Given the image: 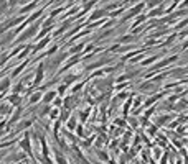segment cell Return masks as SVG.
I'll use <instances>...</instances> for the list:
<instances>
[{
	"label": "cell",
	"instance_id": "1",
	"mask_svg": "<svg viewBox=\"0 0 188 164\" xmlns=\"http://www.w3.org/2000/svg\"><path fill=\"white\" fill-rule=\"evenodd\" d=\"M20 148L23 149V151L26 153V154H31V144H30V139H28V136H26L23 141L20 143Z\"/></svg>",
	"mask_w": 188,
	"mask_h": 164
},
{
	"label": "cell",
	"instance_id": "2",
	"mask_svg": "<svg viewBox=\"0 0 188 164\" xmlns=\"http://www.w3.org/2000/svg\"><path fill=\"white\" fill-rule=\"evenodd\" d=\"M41 79H43V66H40L36 72V82H41Z\"/></svg>",
	"mask_w": 188,
	"mask_h": 164
},
{
	"label": "cell",
	"instance_id": "3",
	"mask_svg": "<svg viewBox=\"0 0 188 164\" xmlns=\"http://www.w3.org/2000/svg\"><path fill=\"white\" fill-rule=\"evenodd\" d=\"M9 100H10V102L13 103V105H18V103H20V97H18L17 94H15V95H12V97H10Z\"/></svg>",
	"mask_w": 188,
	"mask_h": 164
},
{
	"label": "cell",
	"instance_id": "4",
	"mask_svg": "<svg viewBox=\"0 0 188 164\" xmlns=\"http://www.w3.org/2000/svg\"><path fill=\"white\" fill-rule=\"evenodd\" d=\"M56 161H58L59 164H66V159H64L61 154H56Z\"/></svg>",
	"mask_w": 188,
	"mask_h": 164
},
{
	"label": "cell",
	"instance_id": "5",
	"mask_svg": "<svg viewBox=\"0 0 188 164\" xmlns=\"http://www.w3.org/2000/svg\"><path fill=\"white\" fill-rule=\"evenodd\" d=\"M53 97H54V92H48V94H46V97H45V102H50Z\"/></svg>",
	"mask_w": 188,
	"mask_h": 164
},
{
	"label": "cell",
	"instance_id": "6",
	"mask_svg": "<svg viewBox=\"0 0 188 164\" xmlns=\"http://www.w3.org/2000/svg\"><path fill=\"white\" fill-rule=\"evenodd\" d=\"M97 156H99V158H101V159H102V161H107V154H106V153L99 151V153H97Z\"/></svg>",
	"mask_w": 188,
	"mask_h": 164
},
{
	"label": "cell",
	"instance_id": "7",
	"mask_svg": "<svg viewBox=\"0 0 188 164\" xmlns=\"http://www.w3.org/2000/svg\"><path fill=\"white\" fill-rule=\"evenodd\" d=\"M74 125H76V122H74V120H71V122L68 123V127H69V128H74Z\"/></svg>",
	"mask_w": 188,
	"mask_h": 164
},
{
	"label": "cell",
	"instance_id": "8",
	"mask_svg": "<svg viewBox=\"0 0 188 164\" xmlns=\"http://www.w3.org/2000/svg\"><path fill=\"white\" fill-rule=\"evenodd\" d=\"M0 164H4V163H0Z\"/></svg>",
	"mask_w": 188,
	"mask_h": 164
}]
</instances>
